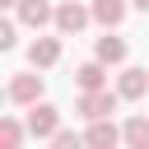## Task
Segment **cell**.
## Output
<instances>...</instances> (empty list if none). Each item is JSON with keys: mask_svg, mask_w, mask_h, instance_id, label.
Returning a JSON list of instances; mask_svg holds the SVG:
<instances>
[{"mask_svg": "<svg viewBox=\"0 0 149 149\" xmlns=\"http://www.w3.org/2000/svg\"><path fill=\"white\" fill-rule=\"evenodd\" d=\"M116 102H121V93H112V88H79L74 112H79L84 121H98V116H112Z\"/></svg>", "mask_w": 149, "mask_h": 149, "instance_id": "6da1fadb", "label": "cell"}, {"mask_svg": "<svg viewBox=\"0 0 149 149\" xmlns=\"http://www.w3.org/2000/svg\"><path fill=\"white\" fill-rule=\"evenodd\" d=\"M88 19H93V5H79V0H61V5H56V33H61V37L84 33Z\"/></svg>", "mask_w": 149, "mask_h": 149, "instance_id": "7a4b0ae2", "label": "cell"}, {"mask_svg": "<svg viewBox=\"0 0 149 149\" xmlns=\"http://www.w3.org/2000/svg\"><path fill=\"white\" fill-rule=\"evenodd\" d=\"M5 93H9V102H19V107H33V102H42V74H37V65H33L28 74H14Z\"/></svg>", "mask_w": 149, "mask_h": 149, "instance_id": "3957f363", "label": "cell"}, {"mask_svg": "<svg viewBox=\"0 0 149 149\" xmlns=\"http://www.w3.org/2000/svg\"><path fill=\"white\" fill-rule=\"evenodd\" d=\"M56 130H61V112L51 102H33L28 107V135L33 140H51Z\"/></svg>", "mask_w": 149, "mask_h": 149, "instance_id": "277c9868", "label": "cell"}, {"mask_svg": "<svg viewBox=\"0 0 149 149\" xmlns=\"http://www.w3.org/2000/svg\"><path fill=\"white\" fill-rule=\"evenodd\" d=\"M121 140V126L112 121V116H98V121H88V130H84V144H93V149H112Z\"/></svg>", "mask_w": 149, "mask_h": 149, "instance_id": "5b68a950", "label": "cell"}, {"mask_svg": "<svg viewBox=\"0 0 149 149\" xmlns=\"http://www.w3.org/2000/svg\"><path fill=\"white\" fill-rule=\"evenodd\" d=\"M116 93H121L126 102H140V98L149 93V70H140V65L121 70V79H116Z\"/></svg>", "mask_w": 149, "mask_h": 149, "instance_id": "8992f818", "label": "cell"}, {"mask_svg": "<svg viewBox=\"0 0 149 149\" xmlns=\"http://www.w3.org/2000/svg\"><path fill=\"white\" fill-rule=\"evenodd\" d=\"M14 9H19V23H23V28H47V23H56V9H51L47 0H19Z\"/></svg>", "mask_w": 149, "mask_h": 149, "instance_id": "52a82bcc", "label": "cell"}, {"mask_svg": "<svg viewBox=\"0 0 149 149\" xmlns=\"http://www.w3.org/2000/svg\"><path fill=\"white\" fill-rule=\"evenodd\" d=\"M61 61V42L56 37H37L33 47H28V65H37V70H51Z\"/></svg>", "mask_w": 149, "mask_h": 149, "instance_id": "ba28073f", "label": "cell"}, {"mask_svg": "<svg viewBox=\"0 0 149 149\" xmlns=\"http://www.w3.org/2000/svg\"><path fill=\"white\" fill-rule=\"evenodd\" d=\"M74 84H79V88H107V61H98V56L84 61V65L74 70Z\"/></svg>", "mask_w": 149, "mask_h": 149, "instance_id": "9c48e42d", "label": "cell"}, {"mask_svg": "<svg viewBox=\"0 0 149 149\" xmlns=\"http://www.w3.org/2000/svg\"><path fill=\"white\" fill-rule=\"evenodd\" d=\"M93 56H98V61H107V65H121V61H126V37H116V33L107 28V37H98Z\"/></svg>", "mask_w": 149, "mask_h": 149, "instance_id": "30bf717a", "label": "cell"}, {"mask_svg": "<svg viewBox=\"0 0 149 149\" xmlns=\"http://www.w3.org/2000/svg\"><path fill=\"white\" fill-rule=\"evenodd\" d=\"M121 19H126V0H93V23L116 28Z\"/></svg>", "mask_w": 149, "mask_h": 149, "instance_id": "8fae6325", "label": "cell"}, {"mask_svg": "<svg viewBox=\"0 0 149 149\" xmlns=\"http://www.w3.org/2000/svg\"><path fill=\"white\" fill-rule=\"evenodd\" d=\"M121 140H126L130 149H149V116H130V121L121 126Z\"/></svg>", "mask_w": 149, "mask_h": 149, "instance_id": "7c38bea8", "label": "cell"}, {"mask_svg": "<svg viewBox=\"0 0 149 149\" xmlns=\"http://www.w3.org/2000/svg\"><path fill=\"white\" fill-rule=\"evenodd\" d=\"M23 135H28V121H19V116H5L0 121V149H19Z\"/></svg>", "mask_w": 149, "mask_h": 149, "instance_id": "4fadbf2b", "label": "cell"}, {"mask_svg": "<svg viewBox=\"0 0 149 149\" xmlns=\"http://www.w3.org/2000/svg\"><path fill=\"white\" fill-rule=\"evenodd\" d=\"M79 140H84V135H74V130H56V135H51V144H56V149H74Z\"/></svg>", "mask_w": 149, "mask_h": 149, "instance_id": "5bb4252c", "label": "cell"}, {"mask_svg": "<svg viewBox=\"0 0 149 149\" xmlns=\"http://www.w3.org/2000/svg\"><path fill=\"white\" fill-rule=\"evenodd\" d=\"M14 42H19L14 37V23H0V51H14Z\"/></svg>", "mask_w": 149, "mask_h": 149, "instance_id": "9a60e30c", "label": "cell"}, {"mask_svg": "<svg viewBox=\"0 0 149 149\" xmlns=\"http://www.w3.org/2000/svg\"><path fill=\"white\" fill-rule=\"evenodd\" d=\"M130 5H135V9H140V14H149V0H130Z\"/></svg>", "mask_w": 149, "mask_h": 149, "instance_id": "2e32d148", "label": "cell"}, {"mask_svg": "<svg viewBox=\"0 0 149 149\" xmlns=\"http://www.w3.org/2000/svg\"><path fill=\"white\" fill-rule=\"evenodd\" d=\"M0 5H9V9H14V5H19V0H0Z\"/></svg>", "mask_w": 149, "mask_h": 149, "instance_id": "e0dca14e", "label": "cell"}]
</instances>
